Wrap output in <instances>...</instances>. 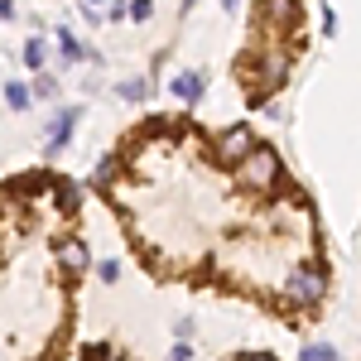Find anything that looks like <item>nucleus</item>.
<instances>
[{
  "label": "nucleus",
  "mask_w": 361,
  "mask_h": 361,
  "mask_svg": "<svg viewBox=\"0 0 361 361\" xmlns=\"http://www.w3.org/2000/svg\"><path fill=\"white\" fill-rule=\"evenodd\" d=\"M97 275L106 279V284H116V279H121V260H102V265H97Z\"/></svg>",
  "instance_id": "19"
},
{
  "label": "nucleus",
  "mask_w": 361,
  "mask_h": 361,
  "mask_svg": "<svg viewBox=\"0 0 361 361\" xmlns=\"http://www.w3.org/2000/svg\"><path fill=\"white\" fill-rule=\"evenodd\" d=\"M250 149H255V130H250V126H231V130L217 135V159H222V164H241Z\"/></svg>",
  "instance_id": "5"
},
{
  "label": "nucleus",
  "mask_w": 361,
  "mask_h": 361,
  "mask_svg": "<svg viewBox=\"0 0 361 361\" xmlns=\"http://www.w3.org/2000/svg\"><path fill=\"white\" fill-rule=\"evenodd\" d=\"M231 361H275L270 352H246V357H231Z\"/></svg>",
  "instance_id": "22"
},
{
  "label": "nucleus",
  "mask_w": 361,
  "mask_h": 361,
  "mask_svg": "<svg viewBox=\"0 0 361 361\" xmlns=\"http://www.w3.org/2000/svg\"><path fill=\"white\" fill-rule=\"evenodd\" d=\"M58 202L78 212V202H82V188H73V183H63V188H58Z\"/></svg>",
  "instance_id": "17"
},
{
  "label": "nucleus",
  "mask_w": 361,
  "mask_h": 361,
  "mask_svg": "<svg viewBox=\"0 0 361 361\" xmlns=\"http://www.w3.org/2000/svg\"><path fill=\"white\" fill-rule=\"evenodd\" d=\"M92 5H102V0H87V10H92Z\"/></svg>",
  "instance_id": "25"
},
{
  "label": "nucleus",
  "mask_w": 361,
  "mask_h": 361,
  "mask_svg": "<svg viewBox=\"0 0 361 361\" xmlns=\"http://www.w3.org/2000/svg\"><path fill=\"white\" fill-rule=\"evenodd\" d=\"M284 299L299 308H313L328 299V270L318 265V260H304V265H294V275L284 284Z\"/></svg>",
  "instance_id": "2"
},
{
  "label": "nucleus",
  "mask_w": 361,
  "mask_h": 361,
  "mask_svg": "<svg viewBox=\"0 0 361 361\" xmlns=\"http://www.w3.org/2000/svg\"><path fill=\"white\" fill-rule=\"evenodd\" d=\"M34 97H44V102H49V97H58V78L39 73V78H34V92H29V102H34Z\"/></svg>",
  "instance_id": "15"
},
{
  "label": "nucleus",
  "mask_w": 361,
  "mask_h": 361,
  "mask_svg": "<svg viewBox=\"0 0 361 361\" xmlns=\"http://www.w3.org/2000/svg\"><path fill=\"white\" fill-rule=\"evenodd\" d=\"M173 333H178V342H188V337H193V318H178V323H173Z\"/></svg>",
  "instance_id": "21"
},
{
  "label": "nucleus",
  "mask_w": 361,
  "mask_h": 361,
  "mask_svg": "<svg viewBox=\"0 0 361 361\" xmlns=\"http://www.w3.org/2000/svg\"><path fill=\"white\" fill-rule=\"evenodd\" d=\"M236 178H241V188H250V193H270V188L284 183V164H279V154L270 145H255L246 159L236 164Z\"/></svg>",
  "instance_id": "1"
},
{
  "label": "nucleus",
  "mask_w": 361,
  "mask_h": 361,
  "mask_svg": "<svg viewBox=\"0 0 361 361\" xmlns=\"http://www.w3.org/2000/svg\"><path fill=\"white\" fill-rule=\"evenodd\" d=\"M236 5H241V0H222V10H236Z\"/></svg>",
  "instance_id": "23"
},
{
  "label": "nucleus",
  "mask_w": 361,
  "mask_h": 361,
  "mask_svg": "<svg viewBox=\"0 0 361 361\" xmlns=\"http://www.w3.org/2000/svg\"><path fill=\"white\" fill-rule=\"evenodd\" d=\"M193 5H197V0H183V15H188V10H193Z\"/></svg>",
  "instance_id": "24"
},
{
  "label": "nucleus",
  "mask_w": 361,
  "mask_h": 361,
  "mask_svg": "<svg viewBox=\"0 0 361 361\" xmlns=\"http://www.w3.org/2000/svg\"><path fill=\"white\" fill-rule=\"evenodd\" d=\"M126 15H130V20H149V15H154V0H130Z\"/></svg>",
  "instance_id": "16"
},
{
  "label": "nucleus",
  "mask_w": 361,
  "mask_h": 361,
  "mask_svg": "<svg viewBox=\"0 0 361 361\" xmlns=\"http://www.w3.org/2000/svg\"><path fill=\"white\" fill-rule=\"evenodd\" d=\"M173 97L188 102V106H197V102H202V73H178V78H173Z\"/></svg>",
  "instance_id": "8"
},
{
  "label": "nucleus",
  "mask_w": 361,
  "mask_h": 361,
  "mask_svg": "<svg viewBox=\"0 0 361 361\" xmlns=\"http://www.w3.org/2000/svg\"><path fill=\"white\" fill-rule=\"evenodd\" d=\"M58 58H63V63H82V58H87V49L68 34V29H58Z\"/></svg>",
  "instance_id": "9"
},
{
  "label": "nucleus",
  "mask_w": 361,
  "mask_h": 361,
  "mask_svg": "<svg viewBox=\"0 0 361 361\" xmlns=\"http://www.w3.org/2000/svg\"><path fill=\"white\" fill-rule=\"evenodd\" d=\"M250 68H255V102H265V92H275V87L284 82L289 58H284V54H265V58H255ZM250 68H241V73H250Z\"/></svg>",
  "instance_id": "4"
},
{
  "label": "nucleus",
  "mask_w": 361,
  "mask_h": 361,
  "mask_svg": "<svg viewBox=\"0 0 361 361\" xmlns=\"http://www.w3.org/2000/svg\"><path fill=\"white\" fill-rule=\"evenodd\" d=\"M226 361H231V357H226Z\"/></svg>",
  "instance_id": "26"
},
{
  "label": "nucleus",
  "mask_w": 361,
  "mask_h": 361,
  "mask_svg": "<svg viewBox=\"0 0 361 361\" xmlns=\"http://www.w3.org/2000/svg\"><path fill=\"white\" fill-rule=\"evenodd\" d=\"M299 361H342V352H337L333 342H304Z\"/></svg>",
  "instance_id": "10"
},
{
  "label": "nucleus",
  "mask_w": 361,
  "mask_h": 361,
  "mask_svg": "<svg viewBox=\"0 0 361 361\" xmlns=\"http://www.w3.org/2000/svg\"><path fill=\"white\" fill-rule=\"evenodd\" d=\"M169 361H193V347H188V342H173V352H169Z\"/></svg>",
  "instance_id": "20"
},
{
  "label": "nucleus",
  "mask_w": 361,
  "mask_h": 361,
  "mask_svg": "<svg viewBox=\"0 0 361 361\" xmlns=\"http://www.w3.org/2000/svg\"><path fill=\"white\" fill-rule=\"evenodd\" d=\"M116 97H126V102H145L149 97V78H130V82L116 87Z\"/></svg>",
  "instance_id": "13"
},
{
  "label": "nucleus",
  "mask_w": 361,
  "mask_h": 361,
  "mask_svg": "<svg viewBox=\"0 0 361 361\" xmlns=\"http://www.w3.org/2000/svg\"><path fill=\"white\" fill-rule=\"evenodd\" d=\"M58 265L63 270H73V275H82L87 270V246L73 236V241H58Z\"/></svg>",
  "instance_id": "6"
},
{
  "label": "nucleus",
  "mask_w": 361,
  "mask_h": 361,
  "mask_svg": "<svg viewBox=\"0 0 361 361\" xmlns=\"http://www.w3.org/2000/svg\"><path fill=\"white\" fill-rule=\"evenodd\" d=\"M44 63H49V44H44V39H29L25 44V68L44 73Z\"/></svg>",
  "instance_id": "11"
},
{
  "label": "nucleus",
  "mask_w": 361,
  "mask_h": 361,
  "mask_svg": "<svg viewBox=\"0 0 361 361\" xmlns=\"http://www.w3.org/2000/svg\"><path fill=\"white\" fill-rule=\"evenodd\" d=\"M5 102H10L15 111H29V87L25 82H10V87H5Z\"/></svg>",
  "instance_id": "14"
},
{
  "label": "nucleus",
  "mask_w": 361,
  "mask_h": 361,
  "mask_svg": "<svg viewBox=\"0 0 361 361\" xmlns=\"http://www.w3.org/2000/svg\"><path fill=\"white\" fill-rule=\"evenodd\" d=\"M294 15H299V0H265V10H260V20H270L279 29L294 25Z\"/></svg>",
  "instance_id": "7"
},
{
  "label": "nucleus",
  "mask_w": 361,
  "mask_h": 361,
  "mask_svg": "<svg viewBox=\"0 0 361 361\" xmlns=\"http://www.w3.org/2000/svg\"><path fill=\"white\" fill-rule=\"evenodd\" d=\"M82 357H87V361H111L116 352H111V347H106V342H92V347H87Z\"/></svg>",
  "instance_id": "18"
},
{
  "label": "nucleus",
  "mask_w": 361,
  "mask_h": 361,
  "mask_svg": "<svg viewBox=\"0 0 361 361\" xmlns=\"http://www.w3.org/2000/svg\"><path fill=\"white\" fill-rule=\"evenodd\" d=\"M78 121H82V106H58V111H54L49 135H44V154H49V159L68 149V140H73V126H78Z\"/></svg>",
  "instance_id": "3"
},
{
  "label": "nucleus",
  "mask_w": 361,
  "mask_h": 361,
  "mask_svg": "<svg viewBox=\"0 0 361 361\" xmlns=\"http://www.w3.org/2000/svg\"><path fill=\"white\" fill-rule=\"evenodd\" d=\"M116 178H121V159H111V154H106V159L97 164V173H92V183H97V188H111Z\"/></svg>",
  "instance_id": "12"
}]
</instances>
